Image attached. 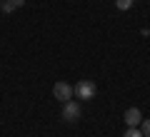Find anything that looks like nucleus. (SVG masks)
<instances>
[{
  "label": "nucleus",
  "instance_id": "20e7f679",
  "mask_svg": "<svg viewBox=\"0 0 150 137\" xmlns=\"http://www.w3.org/2000/svg\"><path fill=\"white\" fill-rule=\"evenodd\" d=\"M123 120H125V125H128V127H140V122H143V115H140L138 107H130V110L125 112Z\"/></svg>",
  "mask_w": 150,
  "mask_h": 137
},
{
  "label": "nucleus",
  "instance_id": "1a4fd4ad",
  "mask_svg": "<svg viewBox=\"0 0 150 137\" xmlns=\"http://www.w3.org/2000/svg\"><path fill=\"white\" fill-rule=\"evenodd\" d=\"M0 3H3V0H0Z\"/></svg>",
  "mask_w": 150,
  "mask_h": 137
},
{
  "label": "nucleus",
  "instance_id": "f03ea898",
  "mask_svg": "<svg viewBox=\"0 0 150 137\" xmlns=\"http://www.w3.org/2000/svg\"><path fill=\"white\" fill-rule=\"evenodd\" d=\"M75 97H78V100H93V97H95V82L80 80V82L75 85Z\"/></svg>",
  "mask_w": 150,
  "mask_h": 137
},
{
  "label": "nucleus",
  "instance_id": "7ed1b4c3",
  "mask_svg": "<svg viewBox=\"0 0 150 137\" xmlns=\"http://www.w3.org/2000/svg\"><path fill=\"white\" fill-rule=\"evenodd\" d=\"M63 120L65 122H75V120H80V105L73 100L63 102Z\"/></svg>",
  "mask_w": 150,
  "mask_h": 137
},
{
  "label": "nucleus",
  "instance_id": "6e6552de",
  "mask_svg": "<svg viewBox=\"0 0 150 137\" xmlns=\"http://www.w3.org/2000/svg\"><path fill=\"white\" fill-rule=\"evenodd\" d=\"M140 130H143L145 137H150V120H143V122H140Z\"/></svg>",
  "mask_w": 150,
  "mask_h": 137
},
{
  "label": "nucleus",
  "instance_id": "423d86ee",
  "mask_svg": "<svg viewBox=\"0 0 150 137\" xmlns=\"http://www.w3.org/2000/svg\"><path fill=\"white\" fill-rule=\"evenodd\" d=\"M133 3H135V0H115V8H118V10H130Z\"/></svg>",
  "mask_w": 150,
  "mask_h": 137
},
{
  "label": "nucleus",
  "instance_id": "f257e3e1",
  "mask_svg": "<svg viewBox=\"0 0 150 137\" xmlns=\"http://www.w3.org/2000/svg\"><path fill=\"white\" fill-rule=\"evenodd\" d=\"M53 95H55V100H60V102H68V100H73V95H75V87L70 82H55V87H53Z\"/></svg>",
  "mask_w": 150,
  "mask_h": 137
},
{
  "label": "nucleus",
  "instance_id": "0eeeda50",
  "mask_svg": "<svg viewBox=\"0 0 150 137\" xmlns=\"http://www.w3.org/2000/svg\"><path fill=\"white\" fill-rule=\"evenodd\" d=\"M123 137H145V135H143V130H140V127H128Z\"/></svg>",
  "mask_w": 150,
  "mask_h": 137
},
{
  "label": "nucleus",
  "instance_id": "39448f33",
  "mask_svg": "<svg viewBox=\"0 0 150 137\" xmlns=\"http://www.w3.org/2000/svg\"><path fill=\"white\" fill-rule=\"evenodd\" d=\"M23 3H25V0H5V3H0V8H3L5 13H13V10H18Z\"/></svg>",
  "mask_w": 150,
  "mask_h": 137
}]
</instances>
